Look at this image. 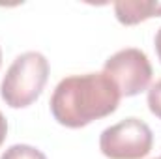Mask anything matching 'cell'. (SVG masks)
<instances>
[{
	"mask_svg": "<svg viewBox=\"0 0 161 159\" xmlns=\"http://www.w3.org/2000/svg\"><path fill=\"white\" fill-rule=\"evenodd\" d=\"M0 159H47L45 154L34 148V146H28V144H13L9 146Z\"/></svg>",
	"mask_w": 161,
	"mask_h": 159,
	"instance_id": "8992f818",
	"label": "cell"
},
{
	"mask_svg": "<svg viewBox=\"0 0 161 159\" xmlns=\"http://www.w3.org/2000/svg\"><path fill=\"white\" fill-rule=\"evenodd\" d=\"M120 97L116 84L103 71L69 75L56 84L51 96V112L60 125L79 129L113 114Z\"/></svg>",
	"mask_w": 161,
	"mask_h": 159,
	"instance_id": "6da1fadb",
	"label": "cell"
},
{
	"mask_svg": "<svg viewBox=\"0 0 161 159\" xmlns=\"http://www.w3.org/2000/svg\"><path fill=\"white\" fill-rule=\"evenodd\" d=\"M114 13L122 25L131 26L152 17H161V2L158 0H118L114 2Z\"/></svg>",
	"mask_w": 161,
	"mask_h": 159,
	"instance_id": "5b68a950",
	"label": "cell"
},
{
	"mask_svg": "<svg viewBox=\"0 0 161 159\" xmlns=\"http://www.w3.org/2000/svg\"><path fill=\"white\" fill-rule=\"evenodd\" d=\"M152 144V129L135 116L103 129L99 137V150L109 159H142L150 154Z\"/></svg>",
	"mask_w": 161,
	"mask_h": 159,
	"instance_id": "3957f363",
	"label": "cell"
},
{
	"mask_svg": "<svg viewBox=\"0 0 161 159\" xmlns=\"http://www.w3.org/2000/svg\"><path fill=\"white\" fill-rule=\"evenodd\" d=\"M47 79V58L38 51L23 52L8 68L0 84V96L11 109H25L41 96Z\"/></svg>",
	"mask_w": 161,
	"mask_h": 159,
	"instance_id": "7a4b0ae2",
	"label": "cell"
},
{
	"mask_svg": "<svg viewBox=\"0 0 161 159\" xmlns=\"http://www.w3.org/2000/svg\"><path fill=\"white\" fill-rule=\"evenodd\" d=\"M154 45H156V52H158V58H159V62H161V28L158 30V34H156Z\"/></svg>",
	"mask_w": 161,
	"mask_h": 159,
	"instance_id": "9c48e42d",
	"label": "cell"
},
{
	"mask_svg": "<svg viewBox=\"0 0 161 159\" xmlns=\"http://www.w3.org/2000/svg\"><path fill=\"white\" fill-rule=\"evenodd\" d=\"M6 135H8V122L4 118V114L0 112V146H2V142L6 140Z\"/></svg>",
	"mask_w": 161,
	"mask_h": 159,
	"instance_id": "ba28073f",
	"label": "cell"
},
{
	"mask_svg": "<svg viewBox=\"0 0 161 159\" xmlns=\"http://www.w3.org/2000/svg\"><path fill=\"white\" fill-rule=\"evenodd\" d=\"M103 73L116 84L120 96L125 97L144 92L154 75L148 56L135 47L122 49L109 56L103 66Z\"/></svg>",
	"mask_w": 161,
	"mask_h": 159,
	"instance_id": "277c9868",
	"label": "cell"
},
{
	"mask_svg": "<svg viewBox=\"0 0 161 159\" xmlns=\"http://www.w3.org/2000/svg\"><path fill=\"white\" fill-rule=\"evenodd\" d=\"M0 64H2V51H0Z\"/></svg>",
	"mask_w": 161,
	"mask_h": 159,
	"instance_id": "30bf717a",
	"label": "cell"
},
{
	"mask_svg": "<svg viewBox=\"0 0 161 159\" xmlns=\"http://www.w3.org/2000/svg\"><path fill=\"white\" fill-rule=\"evenodd\" d=\"M148 109L154 116L161 120V79L148 90Z\"/></svg>",
	"mask_w": 161,
	"mask_h": 159,
	"instance_id": "52a82bcc",
	"label": "cell"
},
{
	"mask_svg": "<svg viewBox=\"0 0 161 159\" xmlns=\"http://www.w3.org/2000/svg\"><path fill=\"white\" fill-rule=\"evenodd\" d=\"M156 159H161V157H156Z\"/></svg>",
	"mask_w": 161,
	"mask_h": 159,
	"instance_id": "8fae6325",
	"label": "cell"
}]
</instances>
